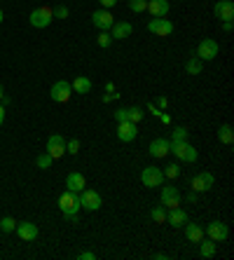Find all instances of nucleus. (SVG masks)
I'll list each match as a JSON object with an SVG mask.
<instances>
[{
	"label": "nucleus",
	"instance_id": "obj_34",
	"mask_svg": "<svg viewBox=\"0 0 234 260\" xmlns=\"http://www.w3.org/2000/svg\"><path fill=\"white\" fill-rule=\"evenodd\" d=\"M66 152H71V155H78V152H80V141L78 139L66 141Z\"/></svg>",
	"mask_w": 234,
	"mask_h": 260
},
{
	"label": "nucleus",
	"instance_id": "obj_18",
	"mask_svg": "<svg viewBox=\"0 0 234 260\" xmlns=\"http://www.w3.org/2000/svg\"><path fill=\"white\" fill-rule=\"evenodd\" d=\"M133 33V26L129 21H115L113 28H110V36L113 40H126V38Z\"/></svg>",
	"mask_w": 234,
	"mask_h": 260
},
{
	"label": "nucleus",
	"instance_id": "obj_15",
	"mask_svg": "<svg viewBox=\"0 0 234 260\" xmlns=\"http://www.w3.org/2000/svg\"><path fill=\"white\" fill-rule=\"evenodd\" d=\"M213 14H216L220 21H232L234 19V3L232 0H218L213 5Z\"/></svg>",
	"mask_w": 234,
	"mask_h": 260
},
{
	"label": "nucleus",
	"instance_id": "obj_48",
	"mask_svg": "<svg viewBox=\"0 0 234 260\" xmlns=\"http://www.w3.org/2000/svg\"><path fill=\"white\" fill-rule=\"evenodd\" d=\"M3 19H5V14H3V10H0V24H3Z\"/></svg>",
	"mask_w": 234,
	"mask_h": 260
},
{
	"label": "nucleus",
	"instance_id": "obj_45",
	"mask_svg": "<svg viewBox=\"0 0 234 260\" xmlns=\"http://www.w3.org/2000/svg\"><path fill=\"white\" fill-rule=\"evenodd\" d=\"M159 120H162L164 124H171V117H169V115H164V113H162V115H159Z\"/></svg>",
	"mask_w": 234,
	"mask_h": 260
},
{
	"label": "nucleus",
	"instance_id": "obj_36",
	"mask_svg": "<svg viewBox=\"0 0 234 260\" xmlns=\"http://www.w3.org/2000/svg\"><path fill=\"white\" fill-rule=\"evenodd\" d=\"M171 141H187V129L185 127H176L174 129V139Z\"/></svg>",
	"mask_w": 234,
	"mask_h": 260
},
{
	"label": "nucleus",
	"instance_id": "obj_20",
	"mask_svg": "<svg viewBox=\"0 0 234 260\" xmlns=\"http://www.w3.org/2000/svg\"><path fill=\"white\" fill-rule=\"evenodd\" d=\"M66 188L73 190V192H82V190L87 188V181H84V176L80 174V171H71V174L66 176Z\"/></svg>",
	"mask_w": 234,
	"mask_h": 260
},
{
	"label": "nucleus",
	"instance_id": "obj_40",
	"mask_svg": "<svg viewBox=\"0 0 234 260\" xmlns=\"http://www.w3.org/2000/svg\"><path fill=\"white\" fill-rule=\"evenodd\" d=\"M98 3L103 5V10H110V7L117 5V0H98Z\"/></svg>",
	"mask_w": 234,
	"mask_h": 260
},
{
	"label": "nucleus",
	"instance_id": "obj_22",
	"mask_svg": "<svg viewBox=\"0 0 234 260\" xmlns=\"http://www.w3.org/2000/svg\"><path fill=\"white\" fill-rule=\"evenodd\" d=\"M183 228H185V239H187V242L199 244L202 239H204V230H202V225L190 223V220H187V223L183 225Z\"/></svg>",
	"mask_w": 234,
	"mask_h": 260
},
{
	"label": "nucleus",
	"instance_id": "obj_29",
	"mask_svg": "<svg viewBox=\"0 0 234 260\" xmlns=\"http://www.w3.org/2000/svg\"><path fill=\"white\" fill-rule=\"evenodd\" d=\"M96 43H98V47H103V49H108L110 45H113V36H110L108 30H101L96 36Z\"/></svg>",
	"mask_w": 234,
	"mask_h": 260
},
{
	"label": "nucleus",
	"instance_id": "obj_35",
	"mask_svg": "<svg viewBox=\"0 0 234 260\" xmlns=\"http://www.w3.org/2000/svg\"><path fill=\"white\" fill-rule=\"evenodd\" d=\"M52 14H54V19H66L71 12H68V7H66V5H56L54 10H52Z\"/></svg>",
	"mask_w": 234,
	"mask_h": 260
},
{
	"label": "nucleus",
	"instance_id": "obj_37",
	"mask_svg": "<svg viewBox=\"0 0 234 260\" xmlns=\"http://www.w3.org/2000/svg\"><path fill=\"white\" fill-rule=\"evenodd\" d=\"M115 99H120V94H117V91H106L101 101H103V103H108V101H115Z\"/></svg>",
	"mask_w": 234,
	"mask_h": 260
},
{
	"label": "nucleus",
	"instance_id": "obj_8",
	"mask_svg": "<svg viewBox=\"0 0 234 260\" xmlns=\"http://www.w3.org/2000/svg\"><path fill=\"white\" fill-rule=\"evenodd\" d=\"M71 91H73V87H71V82H66V80H59V82H54L52 85V101H56V103H68L71 101Z\"/></svg>",
	"mask_w": 234,
	"mask_h": 260
},
{
	"label": "nucleus",
	"instance_id": "obj_14",
	"mask_svg": "<svg viewBox=\"0 0 234 260\" xmlns=\"http://www.w3.org/2000/svg\"><path fill=\"white\" fill-rule=\"evenodd\" d=\"M162 206L164 209H176V206H180V192L176 185H164L162 188Z\"/></svg>",
	"mask_w": 234,
	"mask_h": 260
},
{
	"label": "nucleus",
	"instance_id": "obj_21",
	"mask_svg": "<svg viewBox=\"0 0 234 260\" xmlns=\"http://www.w3.org/2000/svg\"><path fill=\"white\" fill-rule=\"evenodd\" d=\"M169 145H171V143H169L166 139H155L150 143V148H148V150H150V155L155 159H162V157H166V155H169Z\"/></svg>",
	"mask_w": 234,
	"mask_h": 260
},
{
	"label": "nucleus",
	"instance_id": "obj_27",
	"mask_svg": "<svg viewBox=\"0 0 234 260\" xmlns=\"http://www.w3.org/2000/svg\"><path fill=\"white\" fill-rule=\"evenodd\" d=\"M218 141L225 145H232L234 143V132L229 124H220V129H218Z\"/></svg>",
	"mask_w": 234,
	"mask_h": 260
},
{
	"label": "nucleus",
	"instance_id": "obj_24",
	"mask_svg": "<svg viewBox=\"0 0 234 260\" xmlns=\"http://www.w3.org/2000/svg\"><path fill=\"white\" fill-rule=\"evenodd\" d=\"M202 68H204V61L199 56H190L185 61V73L187 75H202Z\"/></svg>",
	"mask_w": 234,
	"mask_h": 260
},
{
	"label": "nucleus",
	"instance_id": "obj_33",
	"mask_svg": "<svg viewBox=\"0 0 234 260\" xmlns=\"http://www.w3.org/2000/svg\"><path fill=\"white\" fill-rule=\"evenodd\" d=\"M52 162H54V159H52V155H47V152H45V155H38L36 167H38V169H49V167H52Z\"/></svg>",
	"mask_w": 234,
	"mask_h": 260
},
{
	"label": "nucleus",
	"instance_id": "obj_10",
	"mask_svg": "<svg viewBox=\"0 0 234 260\" xmlns=\"http://www.w3.org/2000/svg\"><path fill=\"white\" fill-rule=\"evenodd\" d=\"M47 155H52V159H61L66 155V139L54 134V136H49L47 139Z\"/></svg>",
	"mask_w": 234,
	"mask_h": 260
},
{
	"label": "nucleus",
	"instance_id": "obj_6",
	"mask_svg": "<svg viewBox=\"0 0 234 260\" xmlns=\"http://www.w3.org/2000/svg\"><path fill=\"white\" fill-rule=\"evenodd\" d=\"M80 204H82V209H87V211H98L103 206V200L96 190L84 188L82 192H80Z\"/></svg>",
	"mask_w": 234,
	"mask_h": 260
},
{
	"label": "nucleus",
	"instance_id": "obj_44",
	"mask_svg": "<svg viewBox=\"0 0 234 260\" xmlns=\"http://www.w3.org/2000/svg\"><path fill=\"white\" fill-rule=\"evenodd\" d=\"M3 122H5V106L0 103V127H3Z\"/></svg>",
	"mask_w": 234,
	"mask_h": 260
},
{
	"label": "nucleus",
	"instance_id": "obj_46",
	"mask_svg": "<svg viewBox=\"0 0 234 260\" xmlns=\"http://www.w3.org/2000/svg\"><path fill=\"white\" fill-rule=\"evenodd\" d=\"M106 91H115V85H113V82H106Z\"/></svg>",
	"mask_w": 234,
	"mask_h": 260
},
{
	"label": "nucleus",
	"instance_id": "obj_43",
	"mask_svg": "<svg viewBox=\"0 0 234 260\" xmlns=\"http://www.w3.org/2000/svg\"><path fill=\"white\" fill-rule=\"evenodd\" d=\"M185 202L194 204V202H197V192H187V194H185Z\"/></svg>",
	"mask_w": 234,
	"mask_h": 260
},
{
	"label": "nucleus",
	"instance_id": "obj_47",
	"mask_svg": "<svg viewBox=\"0 0 234 260\" xmlns=\"http://www.w3.org/2000/svg\"><path fill=\"white\" fill-rule=\"evenodd\" d=\"M3 96H5V91H3V85H0V99H3Z\"/></svg>",
	"mask_w": 234,
	"mask_h": 260
},
{
	"label": "nucleus",
	"instance_id": "obj_13",
	"mask_svg": "<svg viewBox=\"0 0 234 260\" xmlns=\"http://www.w3.org/2000/svg\"><path fill=\"white\" fill-rule=\"evenodd\" d=\"M136 136H138V127L133 122H117V139L122 143H131V141H136Z\"/></svg>",
	"mask_w": 234,
	"mask_h": 260
},
{
	"label": "nucleus",
	"instance_id": "obj_32",
	"mask_svg": "<svg viewBox=\"0 0 234 260\" xmlns=\"http://www.w3.org/2000/svg\"><path fill=\"white\" fill-rule=\"evenodd\" d=\"M14 228H17V220H14V218H10V216L0 218V230L3 232H14Z\"/></svg>",
	"mask_w": 234,
	"mask_h": 260
},
{
	"label": "nucleus",
	"instance_id": "obj_3",
	"mask_svg": "<svg viewBox=\"0 0 234 260\" xmlns=\"http://www.w3.org/2000/svg\"><path fill=\"white\" fill-rule=\"evenodd\" d=\"M52 19H54V14H52V7H36L33 12H30L28 21L33 28H47L49 24H52Z\"/></svg>",
	"mask_w": 234,
	"mask_h": 260
},
{
	"label": "nucleus",
	"instance_id": "obj_28",
	"mask_svg": "<svg viewBox=\"0 0 234 260\" xmlns=\"http://www.w3.org/2000/svg\"><path fill=\"white\" fill-rule=\"evenodd\" d=\"M150 218L157 225H164L166 223V209H164V206H155V209L150 211Z\"/></svg>",
	"mask_w": 234,
	"mask_h": 260
},
{
	"label": "nucleus",
	"instance_id": "obj_19",
	"mask_svg": "<svg viewBox=\"0 0 234 260\" xmlns=\"http://www.w3.org/2000/svg\"><path fill=\"white\" fill-rule=\"evenodd\" d=\"M166 223L171 225V228H183V225L187 223V213H185V209H180V206H176V209H169V213H166Z\"/></svg>",
	"mask_w": 234,
	"mask_h": 260
},
{
	"label": "nucleus",
	"instance_id": "obj_42",
	"mask_svg": "<svg viewBox=\"0 0 234 260\" xmlns=\"http://www.w3.org/2000/svg\"><path fill=\"white\" fill-rule=\"evenodd\" d=\"M232 28H234L232 21H222V30H225V33H232Z\"/></svg>",
	"mask_w": 234,
	"mask_h": 260
},
{
	"label": "nucleus",
	"instance_id": "obj_26",
	"mask_svg": "<svg viewBox=\"0 0 234 260\" xmlns=\"http://www.w3.org/2000/svg\"><path fill=\"white\" fill-rule=\"evenodd\" d=\"M199 253H202V258H213L216 255V242L213 239H202L199 242Z\"/></svg>",
	"mask_w": 234,
	"mask_h": 260
},
{
	"label": "nucleus",
	"instance_id": "obj_25",
	"mask_svg": "<svg viewBox=\"0 0 234 260\" xmlns=\"http://www.w3.org/2000/svg\"><path fill=\"white\" fill-rule=\"evenodd\" d=\"M124 115H126V122H133V124H138V122L143 120L145 110L141 108V106H129V108H124Z\"/></svg>",
	"mask_w": 234,
	"mask_h": 260
},
{
	"label": "nucleus",
	"instance_id": "obj_4",
	"mask_svg": "<svg viewBox=\"0 0 234 260\" xmlns=\"http://www.w3.org/2000/svg\"><path fill=\"white\" fill-rule=\"evenodd\" d=\"M141 183H143L145 188H159L164 183V174L159 167H155V164H150V167H145L143 171H141Z\"/></svg>",
	"mask_w": 234,
	"mask_h": 260
},
{
	"label": "nucleus",
	"instance_id": "obj_17",
	"mask_svg": "<svg viewBox=\"0 0 234 260\" xmlns=\"http://www.w3.org/2000/svg\"><path fill=\"white\" fill-rule=\"evenodd\" d=\"M14 230H17V235L21 237V239H24V242H33V239H36L38 237V225L36 223H30V220H24V223H17V228H14Z\"/></svg>",
	"mask_w": 234,
	"mask_h": 260
},
{
	"label": "nucleus",
	"instance_id": "obj_9",
	"mask_svg": "<svg viewBox=\"0 0 234 260\" xmlns=\"http://www.w3.org/2000/svg\"><path fill=\"white\" fill-rule=\"evenodd\" d=\"M213 174H209V171H202V174H197L190 181V188H192V192H209L211 188H213Z\"/></svg>",
	"mask_w": 234,
	"mask_h": 260
},
{
	"label": "nucleus",
	"instance_id": "obj_38",
	"mask_svg": "<svg viewBox=\"0 0 234 260\" xmlns=\"http://www.w3.org/2000/svg\"><path fill=\"white\" fill-rule=\"evenodd\" d=\"M155 106H157V108H159V110H166V106H169V99H166V96H159V99H157V101H155Z\"/></svg>",
	"mask_w": 234,
	"mask_h": 260
},
{
	"label": "nucleus",
	"instance_id": "obj_7",
	"mask_svg": "<svg viewBox=\"0 0 234 260\" xmlns=\"http://www.w3.org/2000/svg\"><path fill=\"white\" fill-rule=\"evenodd\" d=\"M204 235L209 237V239H213V242H225L229 237V228L222 220H213V223H209L206 225V230H204Z\"/></svg>",
	"mask_w": 234,
	"mask_h": 260
},
{
	"label": "nucleus",
	"instance_id": "obj_41",
	"mask_svg": "<svg viewBox=\"0 0 234 260\" xmlns=\"http://www.w3.org/2000/svg\"><path fill=\"white\" fill-rule=\"evenodd\" d=\"M78 258H80V260H94V258H96V255L91 253V251H84V253H80Z\"/></svg>",
	"mask_w": 234,
	"mask_h": 260
},
{
	"label": "nucleus",
	"instance_id": "obj_31",
	"mask_svg": "<svg viewBox=\"0 0 234 260\" xmlns=\"http://www.w3.org/2000/svg\"><path fill=\"white\" fill-rule=\"evenodd\" d=\"M162 174H164V178H171V181H174V178H178L180 176V167L178 164H166Z\"/></svg>",
	"mask_w": 234,
	"mask_h": 260
},
{
	"label": "nucleus",
	"instance_id": "obj_5",
	"mask_svg": "<svg viewBox=\"0 0 234 260\" xmlns=\"http://www.w3.org/2000/svg\"><path fill=\"white\" fill-rule=\"evenodd\" d=\"M218 52H220V47H218V43L213 40V38H204L202 43L197 45V54L202 61H213L218 56Z\"/></svg>",
	"mask_w": 234,
	"mask_h": 260
},
{
	"label": "nucleus",
	"instance_id": "obj_30",
	"mask_svg": "<svg viewBox=\"0 0 234 260\" xmlns=\"http://www.w3.org/2000/svg\"><path fill=\"white\" fill-rule=\"evenodd\" d=\"M126 5H129V10L136 14L145 12V7H148V0H126Z\"/></svg>",
	"mask_w": 234,
	"mask_h": 260
},
{
	"label": "nucleus",
	"instance_id": "obj_11",
	"mask_svg": "<svg viewBox=\"0 0 234 260\" xmlns=\"http://www.w3.org/2000/svg\"><path fill=\"white\" fill-rule=\"evenodd\" d=\"M91 24L96 26L98 30H108L113 28L115 17L110 14V10H96V12H91Z\"/></svg>",
	"mask_w": 234,
	"mask_h": 260
},
{
	"label": "nucleus",
	"instance_id": "obj_23",
	"mask_svg": "<svg viewBox=\"0 0 234 260\" xmlns=\"http://www.w3.org/2000/svg\"><path fill=\"white\" fill-rule=\"evenodd\" d=\"M73 91L75 94H89L91 91V80L87 78V75H78V78L73 80Z\"/></svg>",
	"mask_w": 234,
	"mask_h": 260
},
{
	"label": "nucleus",
	"instance_id": "obj_16",
	"mask_svg": "<svg viewBox=\"0 0 234 260\" xmlns=\"http://www.w3.org/2000/svg\"><path fill=\"white\" fill-rule=\"evenodd\" d=\"M145 10H148L155 19H162V17H166L169 14L171 3H169V0H148V7H145Z\"/></svg>",
	"mask_w": 234,
	"mask_h": 260
},
{
	"label": "nucleus",
	"instance_id": "obj_39",
	"mask_svg": "<svg viewBox=\"0 0 234 260\" xmlns=\"http://www.w3.org/2000/svg\"><path fill=\"white\" fill-rule=\"evenodd\" d=\"M148 110H150V113H152V115H155V117H159V115H162V113H164V110H159V108H157L155 103H148Z\"/></svg>",
	"mask_w": 234,
	"mask_h": 260
},
{
	"label": "nucleus",
	"instance_id": "obj_1",
	"mask_svg": "<svg viewBox=\"0 0 234 260\" xmlns=\"http://www.w3.org/2000/svg\"><path fill=\"white\" fill-rule=\"evenodd\" d=\"M59 209L66 220H78V211L82 209V204H80V192L66 190V192L59 197Z\"/></svg>",
	"mask_w": 234,
	"mask_h": 260
},
{
	"label": "nucleus",
	"instance_id": "obj_12",
	"mask_svg": "<svg viewBox=\"0 0 234 260\" xmlns=\"http://www.w3.org/2000/svg\"><path fill=\"white\" fill-rule=\"evenodd\" d=\"M148 30H150V33H155V36H159V38H166V36H171V33H174V24H171L166 17L152 19L150 24H148Z\"/></svg>",
	"mask_w": 234,
	"mask_h": 260
},
{
	"label": "nucleus",
	"instance_id": "obj_2",
	"mask_svg": "<svg viewBox=\"0 0 234 260\" xmlns=\"http://www.w3.org/2000/svg\"><path fill=\"white\" fill-rule=\"evenodd\" d=\"M169 152H174L176 157L180 159V162H197V157H199V152H197V148L194 145H190L187 141H169Z\"/></svg>",
	"mask_w": 234,
	"mask_h": 260
}]
</instances>
